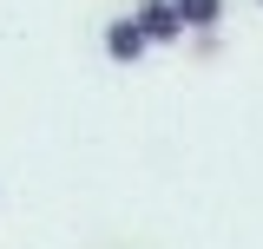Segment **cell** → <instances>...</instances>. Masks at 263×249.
<instances>
[{
  "label": "cell",
  "instance_id": "obj_1",
  "mask_svg": "<svg viewBox=\"0 0 263 249\" xmlns=\"http://www.w3.org/2000/svg\"><path fill=\"white\" fill-rule=\"evenodd\" d=\"M132 20L145 33V46H178L184 39V20H178V0H138Z\"/></svg>",
  "mask_w": 263,
  "mask_h": 249
},
{
  "label": "cell",
  "instance_id": "obj_2",
  "mask_svg": "<svg viewBox=\"0 0 263 249\" xmlns=\"http://www.w3.org/2000/svg\"><path fill=\"white\" fill-rule=\"evenodd\" d=\"M145 53H152V46H145L138 20H132V13H119V20L105 27V59H112V66H138Z\"/></svg>",
  "mask_w": 263,
  "mask_h": 249
},
{
  "label": "cell",
  "instance_id": "obj_3",
  "mask_svg": "<svg viewBox=\"0 0 263 249\" xmlns=\"http://www.w3.org/2000/svg\"><path fill=\"white\" fill-rule=\"evenodd\" d=\"M178 20H184V33H211L224 27V0H178Z\"/></svg>",
  "mask_w": 263,
  "mask_h": 249
},
{
  "label": "cell",
  "instance_id": "obj_4",
  "mask_svg": "<svg viewBox=\"0 0 263 249\" xmlns=\"http://www.w3.org/2000/svg\"><path fill=\"white\" fill-rule=\"evenodd\" d=\"M257 7H263V0H257Z\"/></svg>",
  "mask_w": 263,
  "mask_h": 249
}]
</instances>
